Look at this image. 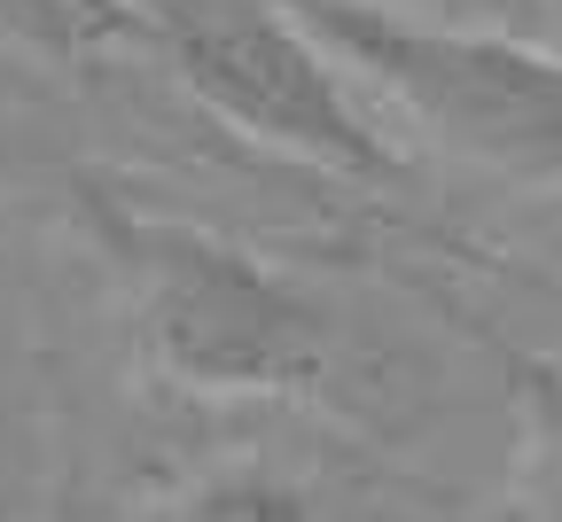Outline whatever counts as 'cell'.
Masks as SVG:
<instances>
[{"label": "cell", "instance_id": "6", "mask_svg": "<svg viewBox=\"0 0 562 522\" xmlns=\"http://www.w3.org/2000/svg\"><path fill=\"white\" fill-rule=\"evenodd\" d=\"M547 32H554V55H562V0H547Z\"/></svg>", "mask_w": 562, "mask_h": 522}, {"label": "cell", "instance_id": "5", "mask_svg": "<svg viewBox=\"0 0 562 522\" xmlns=\"http://www.w3.org/2000/svg\"><path fill=\"white\" fill-rule=\"evenodd\" d=\"M157 522H313V499L273 468H211L165 499Z\"/></svg>", "mask_w": 562, "mask_h": 522}, {"label": "cell", "instance_id": "1", "mask_svg": "<svg viewBox=\"0 0 562 522\" xmlns=\"http://www.w3.org/2000/svg\"><path fill=\"white\" fill-rule=\"evenodd\" d=\"M79 227L117 281V313L157 383L195 398H321L336 383V313L266 258L70 180Z\"/></svg>", "mask_w": 562, "mask_h": 522}, {"label": "cell", "instance_id": "4", "mask_svg": "<svg viewBox=\"0 0 562 522\" xmlns=\"http://www.w3.org/2000/svg\"><path fill=\"white\" fill-rule=\"evenodd\" d=\"M516 375V514L562 522V366L508 351Z\"/></svg>", "mask_w": 562, "mask_h": 522}, {"label": "cell", "instance_id": "2", "mask_svg": "<svg viewBox=\"0 0 562 522\" xmlns=\"http://www.w3.org/2000/svg\"><path fill=\"white\" fill-rule=\"evenodd\" d=\"M328 70H351L391 117L430 133L446 157L484 172H562V55L508 39L422 24L375 0H273Z\"/></svg>", "mask_w": 562, "mask_h": 522}, {"label": "cell", "instance_id": "3", "mask_svg": "<svg viewBox=\"0 0 562 522\" xmlns=\"http://www.w3.org/2000/svg\"><path fill=\"white\" fill-rule=\"evenodd\" d=\"M133 16L165 47L172 79L195 87L235 133L351 180L398 172V148L273 0H133Z\"/></svg>", "mask_w": 562, "mask_h": 522}]
</instances>
